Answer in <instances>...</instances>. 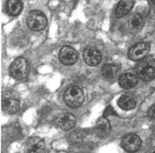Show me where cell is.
<instances>
[{"label": "cell", "mask_w": 155, "mask_h": 153, "mask_svg": "<svg viewBox=\"0 0 155 153\" xmlns=\"http://www.w3.org/2000/svg\"><path fill=\"white\" fill-rule=\"evenodd\" d=\"M22 7L23 5L20 0H8L6 3V10L9 15L17 16L22 11Z\"/></svg>", "instance_id": "cell-16"}, {"label": "cell", "mask_w": 155, "mask_h": 153, "mask_svg": "<svg viewBox=\"0 0 155 153\" xmlns=\"http://www.w3.org/2000/svg\"><path fill=\"white\" fill-rule=\"evenodd\" d=\"M20 101L16 96L11 92L2 94V107L3 111L7 114H13L20 109Z\"/></svg>", "instance_id": "cell-3"}, {"label": "cell", "mask_w": 155, "mask_h": 153, "mask_svg": "<svg viewBox=\"0 0 155 153\" xmlns=\"http://www.w3.org/2000/svg\"><path fill=\"white\" fill-rule=\"evenodd\" d=\"M118 105L122 109L130 110L133 109L136 106L135 99L129 95H123L119 99Z\"/></svg>", "instance_id": "cell-17"}, {"label": "cell", "mask_w": 155, "mask_h": 153, "mask_svg": "<svg viewBox=\"0 0 155 153\" xmlns=\"http://www.w3.org/2000/svg\"><path fill=\"white\" fill-rule=\"evenodd\" d=\"M45 151L44 141L39 137L30 138L25 146V153H45Z\"/></svg>", "instance_id": "cell-11"}, {"label": "cell", "mask_w": 155, "mask_h": 153, "mask_svg": "<svg viewBox=\"0 0 155 153\" xmlns=\"http://www.w3.org/2000/svg\"><path fill=\"white\" fill-rule=\"evenodd\" d=\"M150 47L146 43H140L134 45L129 50L128 57L134 61H138L144 58L149 52Z\"/></svg>", "instance_id": "cell-9"}, {"label": "cell", "mask_w": 155, "mask_h": 153, "mask_svg": "<svg viewBox=\"0 0 155 153\" xmlns=\"http://www.w3.org/2000/svg\"><path fill=\"white\" fill-rule=\"evenodd\" d=\"M148 113V115L152 119H155V104L150 108Z\"/></svg>", "instance_id": "cell-20"}, {"label": "cell", "mask_w": 155, "mask_h": 153, "mask_svg": "<svg viewBox=\"0 0 155 153\" xmlns=\"http://www.w3.org/2000/svg\"><path fill=\"white\" fill-rule=\"evenodd\" d=\"M11 76L17 79L25 78L28 73V61L24 58H18L14 60L10 68Z\"/></svg>", "instance_id": "cell-4"}, {"label": "cell", "mask_w": 155, "mask_h": 153, "mask_svg": "<svg viewBox=\"0 0 155 153\" xmlns=\"http://www.w3.org/2000/svg\"><path fill=\"white\" fill-rule=\"evenodd\" d=\"M153 153H155V151Z\"/></svg>", "instance_id": "cell-22"}, {"label": "cell", "mask_w": 155, "mask_h": 153, "mask_svg": "<svg viewBox=\"0 0 155 153\" xmlns=\"http://www.w3.org/2000/svg\"><path fill=\"white\" fill-rule=\"evenodd\" d=\"M144 26V21L142 17L138 14L130 16L127 21L129 30L133 33H138L142 30Z\"/></svg>", "instance_id": "cell-12"}, {"label": "cell", "mask_w": 155, "mask_h": 153, "mask_svg": "<svg viewBox=\"0 0 155 153\" xmlns=\"http://www.w3.org/2000/svg\"><path fill=\"white\" fill-rule=\"evenodd\" d=\"M111 115H116V113L112 107L109 106V107H107L104 111V112L103 116L104 117H106L108 116Z\"/></svg>", "instance_id": "cell-19"}, {"label": "cell", "mask_w": 155, "mask_h": 153, "mask_svg": "<svg viewBox=\"0 0 155 153\" xmlns=\"http://www.w3.org/2000/svg\"><path fill=\"white\" fill-rule=\"evenodd\" d=\"M134 4V0H121L118 3L116 10L117 17L121 18L127 15L132 9Z\"/></svg>", "instance_id": "cell-14"}, {"label": "cell", "mask_w": 155, "mask_h": 153, "mask_svg": "<svg viewBox=\"0 0 155 153\" xmlns=\"http://www.w3.org/2000/svg\"><path fill=\"white\" fill-rule=\"evenodd\" d=\"M138 82V78L134 74L127 73L123 74L119 79L120 86L123 88H131L135 86Z\"/></svg>", "instance_id": "cell-15"}, {"label": "cell", "mask_w": 155, "mask_h": 153, "mask_svg": "<svg viewBox=\"0 0 155 153\" xmlns=\"http://www.w3.org/2000/svg\"><path fill=\"white\" fill-rule=\"evenodd\" d=\"M64 99L67 106L70 108H77L83 103L84 99V95L80 87L74 86L66 90L64 94Z\"/></svg>", "instance_id": "cell-1"}, {"label": "cell", "mask_w": 155, "mask_h": 153, "mask_svg": "<svg viewBox=\"0 0 155 153\" xmlns=\"http://www.w3.org/2000/svg\"><path fill=\"white\" fill-rule=\"evenodd\" d=\"M56 125L61 129L70 130L74 127L76 124V119L74 116L68 112L59 115L55 119Z\"/></svg>", "instance_id": "cell-8"}, {"label": "cell", "mask_w": 155, "mask_h": 153, "mask_svg": "<svg viewBox=\"0 0 155 153\" xmlns=\"http://www.w3.org/2000/svg\"><path fill=\"white\" fill-rule=\"evenodd\" d=\"M141 145V140L140 137L133 133L125 136L121 142V145L123 149L129 153H134L139 151Z\"/></svg>", "instance_id": "cell-5"}, {"label": "cell", "mask_w": 155, "mask_h": 153, "mask_svg": "<svg viewBox=\"0 0 155 153\" xmlns=\"http://www.w3.org/2000/svg\"><path fill=\"white\" fill-rule=\"evenodd\" d=\"M152 2L154 3V4L155 5V0H152Z\"/></svg>", "instance_id": "cell-21"}, {"label": "cell", "mask_w": 155, "mask_h": 153, "mask_svg": "<svg viewBox=\"0 0 155 153\" xmlns=\"http://www.w3.org/2000/svg\"><path fill=\"white\" fill-rule=\"evenodd\" d=\"M78 54L77 51L71 46L63 47L61 49L59 58L61 63L66 66L73 65L77 61Z\"/></svg>", "instance_id": "cell-6"}, {"label": "cell", "mask_w": 155, "mask_h": 153, "mask_svg": "<svg viewBox=\"0 0 155 153\" xmlns=\"http://www.w3.org/2000/svg\"><path fill=\"white\" fill-rule=\"evenodd\" d=\"M111 129L110 123L106 117H101L97 122L96 131L100 138H104L108 137L110 133Z\"/></svg>", "instance_id": "cell-13"}, {"label": "cell", "mask_w": 155, "mask_h": 153, "mask_svg": "<svg viewBox=\"0 0 155 153\" xmlns=\"http://www.w3.org/2000/svg\"><path fill=\"white\" fill-rule=\"evenodd\" d=\"M137 73L143 81H150L155 77V67L148 62L141 63L137 69Z\"/></svg>", "instance_id": "cell-10"}, {"label": "cell", "mask_w": 155, "mask_h": 153, "mask_svg": "<svg viewBox=\"0 0 155 153\" xmlns=\"http://www.w3.org/2000/svg\"><path fill=\"white\" fill-rule=\"evenodd\" d=\"M85 62L90 66L99 65L102 60V55L97 48L93 46H88L85 49L83 54Z\"/></svg>", "instance_id": "cell-7"}, {"label": "cell", "mask_w": 155, "mask_h": 153, "mask_svg": "<svg viewBox=\"0 0 155 153\" xmlns=\"http://www.w3.org/2000/svg\"><path fill=\"white\" fill-rule=\"evenodd\" d=\"M118 71V67L114 64H106L102 69V74L107 78H112L116 75Z\"/></svg>", "instance_id": "cell-18"}, {"label": "cell", "mask_w": 155, "mask_h": 153, "mask_svg": "<svg viewBox=\"0 0 155 153\" xmlns=\"http://www.w3.org/2000/svg\"><path fill=\"white\" fill-rule=\"evenodd\" d=\"M29 28L34 31H41L44 29L47 25V19L45 14L39 10L31 11L27 19Z\"/></svg>", "instance_id": "cell-2"}]
</instances>
